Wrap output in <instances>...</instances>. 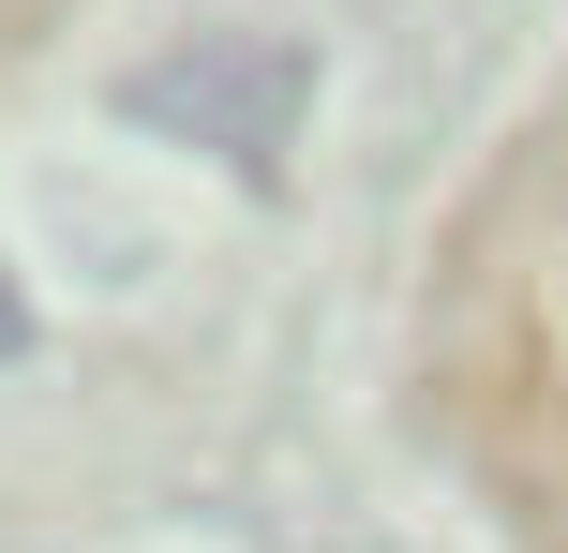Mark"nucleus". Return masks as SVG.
I'll return each instance as SVG.
<instances>
[{"label":"nucleus","instance_id":"f257e3e1","mask_svg":"<svg viewBox=\"0 0 568 553\" xmlns=\"http://www.w3.org/2000/svg\"><path fill=\"white\" fill-rule=\"evenodd\" d=\"M300 105H314V45H270V30H195V45L120 75V120L135 135H180V150H210L240 180H284Z\"/></svg>","mask_w":568,"mask_h":553}]
</instances>
